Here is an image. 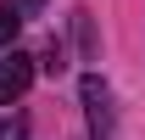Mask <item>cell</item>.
Wrapping results in <instances>:
<instances>
[{"mask_svg": "<svg viewBox=\"0 0 145 140\" xmlns=\"http://www.w3.org/2000/svg\"><path fill=\"white\" fill-rule=\"evenodd\" d=\"M78 95H84L89 140H123L117 135V101H112V84L101 79V73H84V79H78Z\"/></svg>", "mask_w": 145, "mask_h": 140, "instance_id": "obj_1", "label": "cell"}, {"mask_svg": "<svg viewBox=\"0 0 145 140\" xmlns=\"http://www.w3.org/2000/svg\"><path fill=\"white\" fill-rule=\"evenodd\" d=\"M34 73H39L34 56L6 45V56H0V106H17L22 95H28V84H34Z\"/></svg>", "mask_w": 145, "mask_h": 140, "instance_id": "obj_2", "label": "cell"}, {"mask_svg": "<svg viewBox=\"0 0 145 140\" xmlns=\"http://www.w3.org/2000/svg\"><path fill=\"white\" fill-rule=\"evenodd\" d=\"M11 6H17L22 17H34V11H39V6H45V0H11Z\"/></svg>", "mask_w": 145, "mask_h": 140, "instance_id": "obj_5", "label": "cell"}, {"mask_svg": "<svg viewBox=\"0 0 145 140\" xmlns=\"http://www.w3.org/2000/svg\"><path fill=\"white\" fill-rule=\"evenodd\" d=\"M0 140H28V123L22 118H0Z\"/></svg>", "mask_w": 145, "mask_h": 140, "instance_id": "obj_4", "label": "cell"}, {"mask_svg": "<svg viewBox=\"0 0 145 140\" xmlns=\"http://www.w3.org/2000/svg\"><path fill=\"white\" fill-rule=\"evenodd\" d=\"M17 34H22V11L11 6V0H0V51H6Z\"/></svg>", "mask_w": 145, "mask_h": 140, "instance_id": "obj_3", "label": "cell"}]
</instances>
